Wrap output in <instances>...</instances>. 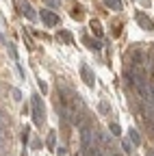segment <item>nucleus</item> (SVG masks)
<instances>
[{
    "label": "nucleus",
    "mask_w": 154,
    "mask_h": 156,
    "mask_svg": "<svg viewBox=\"0 0 154 156\" xmlns=\"http://www.w3.org/2000/svg\"><path fill=\"white\" fill-rule=\"evenodd\" d=\"M81 136H83V154L85 156H104L100 141H98V134L91 130L89 124H81Z\"/></svg>",
    "instance_id": "1"
},
{
    "label": "nucleus",
    "mask_w": 154,
    "mask_h": 156,
    "mask_svg": "<svg viewBox=\"0 0 154 156\" xmlns=\"http://www.w3.org/2000/svg\"><path fill=\"white\" fill-rule=\"evenodd\" d=\"M33 122L37 126L44 124V104H41V98L39 95H33Z\"/></svg>",
    "instance_id": "2"
},
{
    "label": "nucleus",
    "mask_w": 154,
    "mask_h": 156,
    "mask_svg": "<svg viewBox=\"0 0 154 156\" xmlns=\"http://www.w3.org/2000/svg\"><path fill=\"white\" fill-rule=\"evenodd\" d=\"M98 141H100V147L104 152V156H113V145H111V136L106 132H98Z\"/></svg>",
    "instance_id": "3"
},
{
    "label": "nucleus",
    "mask_w": 154,
    "mask_h": 156,
    "mask_svg": "<svg viewBox=\"0 0 154 156\" xmlns=\"http://www.w3.org/2000/svg\"><path fill=\"white\" fill-rule=\"evenodd\" d=\"M41 22L46 26H56V24H59V15L48 11V9H41Z\"/></svg>",
    "instance_id": "4"
},
{
    "label": "nucleus",
    "mask_w": 154,
    "mask_h": 156,
    "mask_svg": "<svg viewBox=\"0 0 154 156\" xmlns=\"http://www.w3.org/2000/svg\"><path fill=\"white\" fill-rule=\"evenodd\" d=\"M81 76H83V80H85V85H87V87H93L95 78H93V74H91V69H89V65H87V63H83V65H81Z\"/></svg>",
    "instance_id": "5"
},
{
    "label": "nucleus",
    "mask_w": 154,
    "mask_h": 156,
    "mask_svg": "<svg viewBox=\"0 0 154 156\" xmlns=\"http://www.w3.org/2000/svg\"><path fill=\"white\" fill-rule=\"evenodd\" d=\"M137 22H139V26H141V28H145V30H154L152 20H150V17H145L143 13H137Z\"/></svg>",
    "instance_id": "6"
},
{
    "label": "nucleus",
    "mask_w": 154,
    "mask_h": 156,
    "mask_svg": "<svg viewBox=\"0 0 154 156\" xmlns=\"http://www.w3.org/2000/svg\"><path fill=\"white\" fill-rule=\"evenodd\" d=\"M20 9H22V13H24L28 20H35V17H37V15H35V9L26 2V0H22V2H20Z\"/></svg>",
    "instance_id": "7"
},
{
    "label": "nucleus",
    "mask_w": 154,
    "mask_h": 156,
    "mask_svg": "<svg viewBox=\"0 0 154 156\" xmlns=\"http://www.w3.org/2000/svg\"><path fill=\"white\" fill-rule=\"evenodd\" d=\"M128 136H130L132 145H139V143H141V136H139V132L134 130V128H130V130H128Z\"/></svg>",
    "instance_id": "8"
},
{
    "label": "nucleus",
    "mask_w": 154,
    "mask_h": 156,
    "mask_svg": "<svg viewBox=\"0 0 154 156\" xmlns=\"http://www.w3.org/2000/svg\"><path fill=\"white\" fill-rule=\"evenodd\" d=\"M98 108H100V113H102V115H111V106H109V102H106V100H102Z\"/></svg>",
    "instance_id": "9"
},
{
    "label": "nucleus",
    "mask_w": 154,
    "mask_h": 156,
    "mask_svg": "<svg viewBox=\"0 0 154 156\" xmlns=\"http://www.w3.org/2000/svg\"><path fill=\"white\" fill-rule=\"evenodd\" d=\"M109 130H111V134H113V136H120V134H122V128H120V124H115V122L109 126Z\"/></svg>",
    "instance_id": "10"
},
{
    "label": "nucleus",
    "mask_w": 154,
    "mask_h": 156,
    "mask_svg": "<svg viewBox=\"0 0 154 156\" xmlns=\"http://www.w3.org/2000/svg\"><path fill=\"white\" fill-rule=\"evenodd\" d=\"M104 2H106L113 11H120V9H122V2H120V0H104Z\"/></svg>",
    "instance_id": "11"
},
{
    "label": "nucleus",
    "mask_w": 154,
    "mask_h": 156,
    "mask_svg": "<svg viewBox=\"0 0 154 156\" xmlns=\"http://www.w3.org/2000/svg\"><path fill=\"white\" fill-rule=\"evenodd\" d=\"M0 128H9V117L0 111Z\"/></svg>",
    "instance_id": "12"
},
{
    "label": "nucleus",
    "mask_w": 154,
    "mask_h": 156,
    "mask_svg": "<svg viewBox=\"0 0 154 156\" xmlns=\"http://www.w3.org/2000/svg\"><path fill=\"white\" fill-rule=\"evenodd\" d=\"M85 41H87V46H89L91 50H100V48H102L100 41H93V39H85Z\"/></svg>",
    "instance_id": "13"
},
{
    "label": "nucleus",
    "mask_w": 154,
    "mask_h": 156,
    "mask_svg": "<svg viewBox=\"0 0 154 156\" xmlns=\"http://www.w3.org/2000/svg\"><path fill=\"white\" fill-rule=\"evenodd\" d=\"M7 46V50H9V54H11V58L13 61H17V54H15V48H13V44H5Z\"/></svg>",
    "instance_id": "14"
},
{
    "label": "nucleus",
    "mask_w": 154,
    "mask_h": 156,
    "mask_svg": "<svg viewBox=\"0 0 154 156\" xmlns=\"http://www.w3.org/2000/svg\"><path fill=\"white\" fill-rule=\"evenodd\" d=\"M11 95H13V100H15V102H20V100H22V93H20V89H11Z\"/></svg>",
    "instance_id": "15"
},
{
    "label": "nucleus",
    "mask_w": 154,
    "mask_h": 156,
    "mask_svg": "<svg viewBox=\"0 0 154 156\" xmlns=\"http://www.w3.org/2000/svg\"><path fill=\"white\" fill-rule=\"evenodd\" d=\"M91 28H93V33L98 35V37H102V28H100V24H98V22H93V24H91Z\"/></svg>",
    "instance_id": "16"
},
{
    "label": "nucleus",
    "mask_w": 154,
    "mask_h": 156,
    "mask_svg": "<svg viewBox=\"0 0 154 156\" xmlns=\"http://www.w3.org/2000/svg\"><path fill=\"white\" fill-rule=\"evenodd\" d=\"M122 147H124V152H132V141L128 143V141H122Z\"/></svg>",
    "instance_id": "17"
},
{
    "label": "nucleus",
    "mask_w": 154,
    "mask_h": 156,
    "mask_svg": "<svg viewBox=\"0 0 154 156\" xmlns=\"http://www.w3.org/2000/svg\"><path fill=\"white\" fill-rule=\"evenodd\" d=\"M48 145L54 147V132H50V136H48Z\"/></svg>",
    "instance_id": "18"
},
{
    "label": "nucleus",
    "mask_w": 154,
    "mask_h": 156,
    "mask_svg": "<svg viewBox=\"0 0 154 156\" xmlns=\"http://www.w3.org/2000/svg\"><path fill=\"white\" fill-rule=\"evenodd\" d=\"M61 37L65 39V41H72V35H70V33H61Z\"/></svg>",
    "instance_id": "19"
},
{
    "label": "nucleus",
    "mask_w": 154,
    "mask_h": 156,
    "mask_svg": "<svg viewBox=\"0 0 154 156\" xmlns=\"http://www.w3.org/2000/svg\"><path fill=\"white\" fill-rule=\"evenodd\" d=\"M22 141H24V143L28 141V130H24V132H22Z\"/></svg>",
    "instance_id": "20"
},
{
    "label": "nucleus",
    "mask_w": 154,
    "mask_h": 156,
    "mask_svg": "<svg viewBox=\"0 0 154 156\" xmlns=\"http://www.w3.org/2000/svg\"><path fill=\"white\" fill-rule=\"evenodd\" d=\"M5 154V141H0V156Z\"/></svg>",
    "instance_id": "21"
},
{
    "label": "nucleus",
    "mask_w": 154,
    "mask_h": 156,
    "mask_svg": "<svg viewBox=\"0 0 154 156\" xmlns=\"http://www.w3.org/2000/svg\"><path fill=\"white\" fill-rule=\"evenodd\" d=\"M113 156H115V154H113Z\"/></svg>",
    "instance_id": "22"
}]
</instances>
